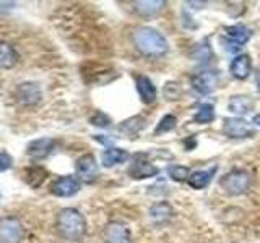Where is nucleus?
Listing matches in <instances>:
<instances>
[{
    "label": "nucleus",
    "instance_id": "f257e3e1",
    "mask_svg": "<svg viewBox=\"0 0 260 243\" xmlns=\"http://www.w3.org/2000/svg\"><path fill=\"white\" fill-rule=\"evenodd\" d=\"M134 47L143 57L148 59H159L169 51V43L161 31L151 26H138L132 31Z\"/></svg>",
    "mask_w": 260,
    "mask_h": 243
},
{
    "label": "nucleus",
    "instance_id": "f03ea898",
    "mask_svg": "<svg viewBox=\"0 0 260 243\" xmlns=\"http://www.w3.org/2000/svg\"><path fill=\"white\" fill-rule=\"evenodd\" d=\"M55 230L69 241H80L86 233V219L75 208H63L55 216Z\"/></svg>",
    "mask_w": 260,
    "mask_h": 243
},
{
    "label": "nucleus",
    "instance_id": "7ed1b4c3",
    "mask_svg": "<svg viewBox=\"0 0 260 243\" xmlns=\"http://www.w3.org/2000/svg\"><path fill=\"white\" fill-rule=\"evenodd\" d=\"M250 185H252V177L247 170H244V169H233L219 180V186H221L223 191L230 194V196L246 194L250 190Z\"/></svg>",
    "mask_w": 260,
    "mask_h": 243
},
{
    "label": "nucleus",
    "instance_id": "20e7f679",
    "mask_svg": "<svg viewBox=\"0 0 260 243\" xmlns=\"http://www.w3.org/2000/svg\"><path fill=\"white\" fill-rule=\"evenodd\" d=\"M223 133L228 138L244 140V138H254L257 130L242 117H226L223 120Z\"/></svg>",
    "mask_w": 260,
    "mask_h": 243
},
{
    "label": "nucleus",
    "instance_id": "39448f33",
    "mask_svg": "<svg viewBox=\"0 0 260 243\" xmlns=\"http://www.w3.org/2000/svg\"><path fill=\"white\" fill-rule=\"evenodd\" d=\"M24 238V227L16 216L0 219V243H21Z\"/></svg>",
    "mask_w": 260,
    "mask_h": 243
},
{
    "label": "nucleus",
    "instance_id": "423d86ee",
    "mask_svg": "<svg viewBox=\"0 0 260 243\" xmlns=\"http://www.w3.org/2000/svg\"><path fill=\"white\" fill-rule=\"evenodd\" d=\"M159 174V169L148 160V156L145 152L134 154V160L128 167V175L135 178V180H143V178H150Z\"/></svg>",
    "mask_w": 260,
    "mask_h": 243
},
{
    "label": "nucleus",
    "instance_id": "0eeeda50",
    "mask_svg": "<svg viewBox=\"0 0 260 243\" xmlns=\"http://www.w3.org/2000/svg\"><path fill=\"white\" fill-rule=\"evenodd\" d=\"M15 99L21 105L32 107V105H38L41 99H43V91H41L39 85L35 83V81H24V83L16 86Z\"/></svg>",
    "mask_w": 260,
    "mask_h": 243
},
{
    "label": "nucleus",
    "instance_id": "6e6552de",
    "mask_svg": "<svg viewBox=\"0 0 260 243\" xmlns=\"http://www.w3.org/2000/svg\"><path fill=\"white\" fill-rule=\"evenodd\" d=\"M81 188L78 177L73 175H62L51 183V193L59 198H70L77 194Z\"/></svg>",
    "mask_w": 260,
    "mask_h": 243
},
{
    "label": "nucleus",
    "instance_id": "1a4fd4ad",
    "mask_svg": "<svg viewBox=\"0 0 260 243\" xmlns=\"http://www.w3.org/2000/svg\"><path fill=\"white\" fill-rule=\"evenodd\" d=\"M75 170L78 175V180L85 182V183H91L94 182L98 175H100V167H98L96 157L93 154H85L77 159Z\"/></svg>",
    "mask_w": 260,
    "mask_h": 243
},
{
    "label": "nucleus",
    "instance_id": "9d476101",
    "mask_svg": "<svg viewBox=\"0 0 260 243\" xmlns=\"http://www.w3.org/2000/svg\"><path fill=\"white\" fill-rule=\"evenodd\" d=\"M104 243H132V235L125 224L119 221H111L106 224L103 230Z\"/></svg>",
    "mask_w": 260,
    "mask_h": 243
},
{
    "label": "nucleus",
    "instance_id": "9b49d317",
    "mask_svg": "<svg viewBox=\"0 0 260 243\" xmlns=\"http://www.w3.org/2000/svg\"><path fill=\"white\" fill-rule=\"evenodd\" d=\"M218 86V73L213 70H202L192 76V88L200 94H211Z\"/></svg>",
    "mask_w": 260,
    "mask_h": 243
},
{
    "label": "nucleus",
    "instance_id": "f8f14e48",
    "mask_svg": "<svg viewBox=\"0 0 260 243\" xmlns=\"http://www.w3.org/2000/svg\"><path fill=\"white\" fill-rule=\"evenodd\" d=\"M135 86H137V93L140 96V99L145 104H153L158 97L156 86L153 85V81L145 76V75H135Z\"/></svg>",
    "mask_w": 260,
    "mask_h": 243
},
{
    "label": "nucleus",
    "instance_id": "ddd939ff",
    "mask_svg": "<svg viewBox=\"0 0 260 243\" xmlns=\"http://www.w3.org/2000/svg\"><path fill=\"white\" fill-rule=\"evenodd\" d=\"M54 146L55 141L52 138H39V140H35L28 144L26 154L32 159H44L54 151Z\"/></svg>",
    "mask_w": 260,
    "mask_h": 243
},
{
    "label": "nucleus",
    "instance_id": "4468645a",
    "mask_svg": "<svg viewBox=\"0 0 260 243\" xmlns=\"http://www.w3.org/2000/svg\"><path fill=\"white\" fill-rule=\"evenodd\" d=\"M250 70H252V60L247 54H239L236 55L231 65H230V71L231 75L236 79H246L250 75Z\"/></svg>",
    "mask_w": 260,
    "mask_h": 243
},
{
    "label": "nucleus",
    "instance_id": "2eb2a0df",
    "mask_svg": "<svg viewBox=\"0 0 260 243\" xmlns=\"http://www.w3.org/2000/svg\"><path fill=\"white\" fill-rule=\"evenodd\" d=\"M216 170H218V166H213L210 169H203V170H195V172H192L189 175V178H187V183H189V186H192L193 190L207 188L211 182V178H213V175L216 174Z\"/></svg>",
    "mask_w": 260,
    "mask_h": 243
},
{
    "label": "nucleus",
    "instance_id": "dca6fc26",
    "mask_svg": "<svg viewBox=\"0 0 260 243\" xmlns=\"http://www.w3.org/2000/svg\"><path fill=\"white\" fill-rule=\"evenodd\" d=\"M165 5V0H140V2H134V10L142 18H154Z\"/></svg>",
    "mask_w": 260,
    "mask_h": 243
},
{
    "label": "nucleus",
    "instance_id": "f3484780",
    "mask_svg": "<svg viewBox=\"0 0 260 243\" xmlns=\"http://www.w3.org/2000/svg\"><path fill=\"white\" fill-rule=\"evenodd\" d=\"M148 214H150V219L154 224L161 225V224H166L169 219L173 217L174 209L168 201H159V202H156V205H153L150 208Z\"/></svg>",
    "mask_w": 260,
    "mask_h": 243
},
{
    "label": "nucleus",
    "instance_id": "a211bd4d",
    "mask_svg": "<svg viewBox=\"0 0 260 243\" xmlns=\"http://www.w3.org/2000/svg\"><path fill=\"white\" fill-rule=\"evenodd\" d=\"M224 34H226V39L233 40V43L239 44V46H244L249 43V39L252 36L250 29L246 26V24H231V26H226L224 28Z\"/></svg>",
    "mask_w": 260,
    "mask_h": 243
},
{
    "label": "nucleus",
    "instance_id": "6ab92c4d",
    "mask_svg": "<svg viewBox=\"0 0 260 243\" xmlns=\"http://www.w3.org/2000/svg\"><path fill=\"white\" fill-rule=\"evenodd\" d=\"M228 109H230L233 113H238V115H246L252 109H254V101L252 97L246 96V94H238L233 96L230 102H228Z\"/></svg>",
    "mask_w": 260,
    "mask_h": 243
},
{
    "label": "nucleus",
    "instance_id": "aec40b11",
    "mask_svg": "<svg viewBox=\"0 0 260 243\" xmlns=\"http://www.w3.org/2000/svg\"><path fill=\"white\" fill-rule=\"evenodd\" d=\"M128 159V152L125 149H120V148H108L106 151H103L101 154V160H103V166L104 167H114V166H119L122 162H125Z\"/></svg>",
    "mask_w": 260,
    "mask_h": 243
},
{
    "label": "nucleus",
    "instance_id": "412c9836",
    "mask_svg": "<svg viewBox=\"0 0 260 243\" xmlns=\"http://www.w3.org/2000/svg\"><path fill=\"white\" fill-rule=\"evenodd\" d=\"M16 62H18V54H16L15 47L8 43H0V68L10 70L13 68Z\"/></svg>",
    "mask_w": 260,
    "mask_h": 243
},
{
    "label": "nucleus",
    "instance_id": "4be33fe9",
    "mask_svg": "<svg viewBox=\"0 0 260 243\" xmlns=\"http://www.w3.org/2000/svg\"><path fill=\"white\" fill-rule=\"evenodd\" d=\"M143 128H145V118L140 115H135L122 122L119 125V132H122L127 136H135L140 133Z\"/></svg>",
    "mask_w": 260,
    "mask_h": 243
},
{
    "label": "nucleus",
    "instance_id": "5701e85b",
    "mask_svg": "<svg viewBox=\"0 0 260 243\" xmlns=\"http://www.w3.org/2000/svg\"><path fill=\"white\" fill-rule=\"evenodd\" d=\"M47 178V170L35 166V167H28L26 172H24V180L31 186V188H38V186L43 185V182Z\"/></svg>",
    "mask_w": 260,
    "mask_h": 243
},
{
    "label": "nucleus",
    "instance_id": "b1692460",
    "mask_svg": "<svg viewBox=\"0 0 260 243\" xmlns=\"http://www.w3.org/2000/svg\"><path fill=\"white\" fill-rule=\"evenodd\" d=\"M216 113H215V107L211 104H202L200 107L197 109L193 115V120L197 122L200 125H207V124H211V122L215 120Z\"/></svg>",
    "mask_w": 260,
    "mask_h": 243
},
{
    "label": "nucleus",
    "instance_id": "393cba45",
    "mask_svg": "<svg viewBox=\"0 0 260 243\" xmlns=\"http://www.w3.org/2000/svg\"><path fill=\"white\" fill-rule=\"evenodd\" d=\"M190 59H193L195 62H200V63H205L211 59V49L207 44V40L193 46L192 52H190Z\"/></svg>",
    "mask_w": 260,
    "mask_h": 243
},
{
    "label": "nucleus",
    "instance_id": "a878e982",
    "mask_svg": "<svg viewBox=\"0 0 260 243\" xmlns=\"http://www.w3.org/2000/svg\"><path fill=\"white\" fill-rule=\"evenodd\" d=\"M166 172H168L169 178H173L174 182H187V178H189V175L192 174L189 167L179 166V164L168 166Z\"/></svg>",
    "mask_w": 260,
    "mask_h": 243
},
{
    "label": "nucleus",
    "instance_id": "bb28decb",
    "mask_svg": "<svg viewBox=\"0 0 260 243\" xmlns=\"http://www.w3.org/2000/svg\"><path fill=\"white\" fill-rule=\"evenodd\" d=\"M176 125H177V117L168 113V115H165L159 120V124L156 125V128H154V135H162V133L173 132V130L176 128Z\"/></svg>",
    "mask_w": 260,
    "mask_h": 243
},
{
    "label": "nucleus",
    "instance_id": "cd10ccee",
    "mask_svg": "<svg viewBox=\"0 0 260 243\" xmlns=\"http://www.w3.org/2000/svg\"><path fill=\"white\" fill-rule=\"evenodd\" d=\"M181 88H179L177 83H173V81H168L165 89H162V94H165L166 99H179V96H181Z\"/></svg>",
    "mask_w": 260,
    "mask_h": 243
},
{
    "label": "nucleus",
    "instance_id": "c85d7f7f",
    "mask_svg": "<svg viewBox=\"0 0 260 243\" xmlns=\"http://www.w3.org/2000/svg\"><path fill=\"white\" fill-rule=\"evenodd\" d=\"M89 122H91V125L94 127H101V128H106V127H109L111 125V117L109 115H106L104 112L101 110H96L94 112V115L89 118Z\"/></svg>",
    "mask_w": 260,
    "mask_h": 243
},
{
    "label": "nucleus",
    "instance_id": "c756f323",
    "mask_svg": "<svg viewBox=\"0 0 260 243\" xmlns=\"http://www.w3.org/2000/svg\"><path fill=\"white\" fill-rule=\"evenodd\" d=\"M12 157L7 152H0V172H5L12 167Z\"/></svg>",
    "mask_w": 260,
    "mask_h": 243
},
{
    "label": "nucleus",
    "instance_id": "7c9ffc66",
    "mask_svg": "<svg viewBox=\"0 0 260 243\" xmlns=\"http://www.w3.org/2000/svg\"><path fill=\"white\" fill-rule=\"evenodd\" d=\"M228 52H233V54H236V52H239L241 51V47L242 46H239V44H236V43H233V40H230V39H226L224 40V46H223Z\"/></svg>",
    "mask_w": 260,
    "mask_h": 243
},
{
    "label": "nucleus",
    "instance_id": "2f4dec72",
    "mask_svg": "<svg viewBox=\"0 0 260 243\" xmlns=\"http://www.w3.org/2000/svg\"><path fill=\"white\" fill-rule=\"evenodd\" d=\"M96 141H100V143H103V144H106V146H109V148H112V143H114V140H109V138H104L103 135H96V136H93Z\"/></svg>",
    "mask_w": 260,
    "mask_h": 243
},
{
    "label": "nucleus",
    "instance_id": "473e14b6",
    "mask_svg": "<svg viewBox=\"0 0 260 243\" xmlns=\"http://www.w3.org/2000/svg\"><path fill=\"white\" fill-rule=\"evenodd\" d=\"M252 124L260 127V113H257V115H254V118H252Z\"/></svg>",
    "mask_w": 260,
    "mask_h": 243
}]
</instances>
